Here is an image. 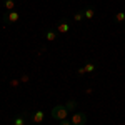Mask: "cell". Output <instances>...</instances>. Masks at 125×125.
Masks as SVG:
<instances>
[{
	"mask_svg": "<svg viewBox=\"0 0 125 125\" xmlns=\"http://www.w3.org/2000/svg\"><path fill=\"white\" fill-rule=\"evenodd\" d=\"M73 20H75V22H82V20H83V10L77 12V13L73 15Z\"/></svg>",
	"mask_w": 125,
	"mask_h": 125,
	"instance_id": "obj_13",
	"label": "cell"
},
{
	"mask_svg": "<svg viewBox=\"0 0 125 125\" xmlns=\"http://www.w3.org/2000/svg\"><path fill=\"white\" fill-rule=\"evenodd\" d=\"M65 108H67L68 112H73L75 108H77V100H73V98H70L65 102Z\"/></svg>",
	"mask_w": 125,
	"mask_h": 125,
	"instance_id": "obj_10",
	"label": "cell"
},
{
	"mask_svg": "<svg viewBox=\"0 0 125 125\" xmlns=\"http://www.w3.org/2000/svg\"><path fill=\"white\" fill-rule=\"evenodd\" d=\"M83 19L94 20L95 19V9H94V7H87V9H83Z\"/></svg>",
	"mask_w": 125,
	"mask_h": 125,
	"instance_id": "obj_7",
	"label": "cell"
},
{
	"mask_svg": "<svg viewBox=\"0 0 125 125\" xmlns=\"http://www.w3.org/2000/svg\"><path fill=\"white\" fill-rule=\"evenodd\" d=\"M58 125H72V122L65 118V120H60V122H58Z\"/></svg>",
	"mask_w": 125,
	"mask_h": 125,
	"instance_id": "obj_15",
	"label": "cell"
},
{
	"mask_svg": "<svg viewBox=\"0 0 125 125\" xmlns=\"http://www.w3.org/2000/svg\"><path fill=\"white\" fill-rule=\"evenodd\" d=\"M57 37H58V32L55 29H53V30H47V32H45V40H47V42H53Z\"/></svg>",
	"mask_w": 125,
	"mask_h": 125,
	"instance_id": "obj_8",
	"label": "cell"
},
{
	"mask_svg": "<svg viewBox=\"0 0 125 125\" xmlns=\"http://www.w3.org/2000/svg\"><path fill=\"white\" fill-rule=\"evenodd\" d=\"M17 20H19V12H17V10L7 12V13L3 15V23H9V25H12V23H15Z\"/></svg>",
	"mask_w": 125,
	"mask_h": 125,
	"instance_id": "obj_4",
	"label": "cell"
},
{
	"mask_svg": "<svg viewBox=\"0 0 125 125\" xmlns=\"http://www.w3.org/2000/svg\"><path fill=\"white\" fill-rule=\"evenodd\" d=\"M27 112H23V114H20V115H17L13 120H12V125H29V122H27Z\"/></svg>",
	"mask_w": 125,
	"mask_h": 125,
	"instance_id": "obj_5",
	"label": "cell"
},
{
	"mask_svg": "<svg viewBox=\"0 0 125 125\" xmlns=\"http://www.w3.org/2000/svg\"><path fill=\"white\" fill-rule=\"evenodd\" d=\"M115 22H117V23L125 22V12H117V13H115Z\"/></svg>",
	"mask_w": 125,
	"mask_h": 125,
	"instance_id": "obj_12",
	"label": "cell"
},
{
	"mask_svg": "<svg viewBox=\"0 0 125 125\" xmlns=\"http://www.w3.org/2000/svg\"><path fill=\"white\" fill-rule=\"evenodd\" d=\"M70 122H72V125H85L87 124V114H83V112H77V114L72 115Z\"/></svg>",
	"mask_w": 125,
	"mask_h": 125,
	"instance_id": "obj_2",
	"label": "cell"
},
{
	"mask_svg": "<svg viewBox=\"0 0 125 125\" xmlns=\"http://www.w3.org/2000/svg\"><path fill=\"white\" fill-rule=\"evenodd\" d=\"M68 117V110L65 108V105H55L52 108V118L53 120H65Z\"/></svg>",
	"mask_w": 125,
	"mask_h": 125,
	"instance_id": "obj_1",
	"label": "cell"
},
{
	"mask_svg": "<svg viewBox=\"0 0 125 125\" xmlns=\"http://www.w3.org/2000/svg\"><path fill=\"white\" fill-rule=\"evenodd\" d=\"M55 30H57L58 33H68V30H70V22H68L67 19L58 20V23L55 25Z\"/></svg>",
	"mask_w": 125,
	"mask_h": 125,
	"instance_id": "obj_3",
	"label": "cell"
},
{
	"mask_svg": "<svg viewBox=\"0 0 125 125\" xmlns=\"http://www.w3.org/2000/svg\"><path fill=\"white\" fill-rule=\"evenodd\" d=\"M19 83H20V80H12V82H10V85H12V87H17Z\"/></svg>",
	"mask_w": 125,
	"mask_h": 125,
	"instance_id": "obj_17",
	"label": "cell"
},
{
	"mask_svg": "<svg viewBox=\"0 0 125 125\" xmlns=\"http://www.w3.org/2000/svg\"><path fill=\"white\" fill-rule=\"evenodd\" d=\"M2 5L7 12H12V10H15V0H2Z\"/></svg>",
	"mask_w": 125,
	"mask_h": 125,
	"instance_id": "obj_9",
	"label": "cell"
},
{
	"mask_svg": "<svg viewBox=\"0 0 125 125\" xmlns=\"http://www.w3.org/2000/svg\"><path fill=\"white\" fill-rule=\"evenodd\" d=\"M85 73H87V72H85V68H83V67H80L77 70V75H80V77H82V75H85Z\"/></svg>",
	"mask_w": 125,
	"mask_h": 125,
	"instance_id": "obj_14",
	"label": "cell"
},
{
	"mask_svg": "<svg viewBox=\"0 0 125 125\" xmlns=\"http://www.w3.org/2000/svg\"><path fill=\"white\" fill-rule=\"evenodd\" d=\"M43 117H45V114H43V110H37L33 115L30 117V120H32V124H35V125H39L43 122Z\"/></svg>",
	"mask_w": 125,
	"mask_h": 125,
	"instance_id": "obj_6",
	"label": "cell"
},
{
	"mask_svg": "<svg viewBox=\"0 0 125 125\" xmlns=\"http://www.w3.org/2000/svg\"><path fill=\"white\" fill-rule=\"evenodd\" d=\"M29 80H30L29 75H22V78H20V82H29Z\"/></svg>",
	"mask_w": 125,
	"mask_h": 125,
	"instance_id": "obj_16",
	"label": "cell"
},
{
	"mask_svg": "<svg viewBox=\"0 0 125 125\" xmlns=\"http://www.w3.org/2000/svg\"><path fill=\"white\" fill-rule=\"evenodd\" d=\"M83 68H85V72H87V73H92V72H94V70L97 68V65H95V62L88 60V62H87L85 65H83Z\"/></svg>",
	"mask_w": 125,
	"mask_h": 125,
	"instance_id": "obj_11",
	"label": "cell"
}]
</instances>
